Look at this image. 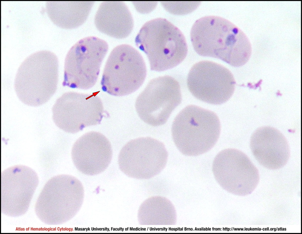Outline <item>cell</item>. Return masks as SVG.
Here are the masks:
<instances>
[{
    "label": "cell",
    "instance_id": "14",
    "mask_svg": "<svg viewBox=\"0 0 302 234\" xmlns=\"http://www.w3.org/2000/svg\"><path fill=\"white\" fill-rule=\"evenodd\" d=\"M93 1H47V14L54 24L60 28L73 29L86 20L94 4Z\"/></svg>",
    "mask_w": 302,
    "mask_h": 234
},
{
    "label": "cell",
    "instance_id": "11",
    "mask_svg": "<svg viewBox=\"0 0 302 234\" xmlns=\"http://www.w3.org/2000/svg\"><path fill=\"white\" fill-rule=\"evenodd\" d=\"M73 163L82 173L93 176L104 171L112 156L111 144L103 134L96 131L85 133L74 143L72 149Z\"/></svg>",
    "mask_w": 302,
    "mask_h": 234
},
{
    "label": "cell",
    "instance_id": "16",
    "mask_svg": "<svg viewBox=\"0 0 302 234\" xmlns=\"http://www.w3.org/2000/svg\"><path fill=\"white\" fill-rule=\"evenodd\" d=\"M135 9L139 12L142 14L148 13L156 8L157 1H132Z\"/></svg>",
    "mask_w": 302,
    "mask_h": 234
},
{
    "label": "cell",
    "instance_id": "9",
    "mask_svg": "<svg viewBox=\"0 0 302 234\" xmlns=\"http://www.w3.org/2000/svg\"><path fill=\"white\" fill-rule=\"evenodd\" d=\"M236 82L227 68L214 62L203 60L194 64L188 75L189 91L197 99L207 103L219 105L233 95Z\"/></svg>",
    "mask_w": 302,
    "mask_h": 234
},
{
    "label": "cell",
    "instance_id": "15",
    "mask_svg": "<svg viewBox=\"0 0 302 234\" xmlns=\"http://www.w3.org/2000/svg\"><path fill=\"white\" fill-rule=\"evenodd\" d=\"M161 1L162 5L168 12L175 15L188 14L196 9L200 2Z\"/></svg>",
    "mask_w": 302,
    "mask_h": 234
},
{
    "label": "cell",
    "instance_id": "13",
    "mask_svg": "<svg viewBox=\"0 0 302 234\" xmlns=\"http://www.w3.org/2000/svg\"><path fill=\"white\" fill-rule=\"evenodd\" d=\"M94 23L100 32L114 38L128 36L134 27L132 15L126 4L121 1H105L100 5Z\"/></svg>",
    "mask_w": 302,
    "mask_h": 234
},
{
    "label": "cell",
    "instance_id": "8",
    "mask_svg": "<svg viewBox=\"0 0 302 234\" xmlns=\"http://www.w3.org/2000/svg\"><path fill=\"white\" fill-rule=\"evenodd\" d=\"M182 101L180 86L173 78L165 76L151 80L137 97L135 107L140 118L153 126L163 125Z\"/></svg>",
    "mask_w": 302,
    "mask_h": 234
},
{
    "label": "cell",
    "instance_id": "5",
    "mask_svg": "<svg viewBox=\"0 0 302 234\" xmlns=\"http://www.w3.org/2000/svg\"><path fill=\"white\" fill-rule=\"evenodd\" d=\"M146 74L145 63L140 53L129 45H118L111 51L105 65L102 89L113 96L127 95L140 87Z\"/></svg>",
    "mask_w": 302,
    "mask_h": 234
},
{
    "label": "cell",
    "instance_id": "7",
    "mask_svg": "<svg viewBox=\"0 0 302 234\" xmlns=\"http://www.w3.org/2000/svg\"><path fill=\"white\" fill-rule=\"evenodd\" d=\"M98 93L69 91L63 94L52 108L55 125L66 132L75 133L86 127L100 124L105 112Z\"/></svg>",
    "mask_w": 302,
    "mask_h": 234
},
{
    "label": "cell",
    "instance_id": "10",
    "mask_svg": "<svg viewBox=\"0 0 302 234\" xmlns=\"http://www.w3.org/2000/svg\"><path fill=\"white\" fill-rule=\"evenodd\" d=\"M168 156L161 142L150 137H141L124 145L119 153L118 162L120 169L127 175L148 177L164 168Z\"/></svg>",
    "mask_w": 302,
    "mask_h": 234
},
{
    "label": "cell",
    "instance_id": "2",
    "mask_svg": "<svg viewBox=\"0 0 302 234\" xmlns=\"http://www.w3.org/2000/svg\"><path fill=\"white\" fill-rule=\"evenodd\" d=\"M146 55L150 69L160 72L173 68L185 58L188 45L183 34L167 19L157 18L146 22L135 39Z\"/></svg>",
    "mask_w": 302,
    "mask_h": 234
},
{
    "label": "cell",
    "instance_id": "12",
    "mask_svg": "<svg viewBox=\"0 0 302 234\" xmlns=\"http://www.w3.org/2000/svg\"><path fill=\"white\" fill-rule=\"evenodd\" d=\"M250 147L257 161L269 168L283 166L289 158L287 139L280 131L272 127H262L256 130L251 137Z\"/></svg>",
    "mask_w": 302,
    "mask_h": 234
},
{
    "label": "cell",
    "instance_id": "6",
    "mask_svg": "<svg viewBox=\"0 0 302 234\" xmlns=\"http://www.w3.org/2000/svg\"><path fill=\"white\" fill-rule=\"evenodd\" d=\"M108 47L104 40L94 36L85 37L76 42L65 58L63 85L83 90L93 87Z\"/></svg>",
    "mask_w": 302,
    "mask_h": 234
},
{
    "label": "cell",
    "instance_id": "3",
    "mask_svg": "<svg viewBox=\"0 0 302 234\" xmlns=\"http://www.w3.org/2000/svg\"><path fill=\"white\" fill-rule=\"evenodd\" d=\"M58 61L52 52L43 50L27 57L15 76L14 88L20 101L33 107L41 106L52 97L57 90Z\"/></svg>",
    "mask_w": 302,
    "mask_h": 234
},
{
    "label": "cell",
    "instance_id": "1",
    "mask_svg": "<svg viewBox=\"0 0 302 234\" xmlns=\"http://www.w3.org/2000/svg\"><path fill=\"white\" fill-rule=\"evenodd\" d=\"M193 47L199 55L217 58L234 67L244 65L252 53L245 33L229 21L208 16L197 20L191 30Z\"/></svg>",
    "mask_w": 302,
    "mask_h": 234
},
{
    "label": "cell",
    "instance_id": "4",
    "mask_svg": "<svg viewBox=\"0 0 302 234\" xmlns=\"http://www.w3.org/2000/svg\"><path fill=\"white\" fill-rule=\"evenodd\" d=\"M221 131L219 120L215 113L194 105H188L178 114L172 127L174 142L180 151L196 156L211 149Z\"/></svg>",
    "mask_w": 302,
    "mask_h": 234
}]
</instances>
